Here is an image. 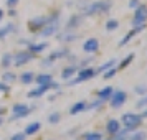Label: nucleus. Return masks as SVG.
Instances as JSON below:
<instances>
[{"mask_svg":"<svg viewBox=\"0 0 147 140\" xmlns=\"http://www.w3.org/2000/svg\"><path fill=\"white\" fill-rule=\"evenodd\" d=\"M140 30H144V25H140V27H136L134 30H131V31H129V33H127L126 36H124V38H122V40L119 41V46H124V45H126L127 41L131 40V38H132L134 35H137V33H139Z\"/></svg>","mask_w":147,"mask_h":140,"instance_id":"nucleus-12","label":"nucleus"},{"mask_svg":"<svg viewBox=\"0 0 147 140\" xmlns=\"http://www.w3.org/2000/svg\"><path fill=\"white\" fill-rule=\"evenodd\" d=\"M111 8V2L107 0H101V2H94V3H89L86 8H84V15H93V13H102V12H107Z\"/></svg>","mask_w":147,"mask_h":140,"instance_id":"nucleus-2","label":"nucleus"},{"mask_svg":"<svg viewBox=\"0 0 147 140\" xmlns=\"http://www.w3.org/2000/svg\"><path fill=\"white\" fill-rule=\"evenodd\" d=\"M55 87H58V84L53 82V81L48 82V84H40L38 89H35V91H32V92H28V97H40L41 94H45L48 89H55Z\"/></svg>","mask_w":147,"mask_h":140,"instance_id":"nucleus-8","label":"nucleus"},{"mask_svg":"<svg viewBox=\"0 0 147 140\" xmlns=\"http://www.w3.org/2000/svg\"><path fill=\"white\" fill-rule=\"evenodd\" d=\"M2 114H3V109H0V115H2Z\"/></svg>","mask_w":147,"mask_h":140,"instance_id":"nucleus-41","label":"nucleus"},{"mask_svg":"<svg viewBox=\"0 0 147 140\" xmlns=\"http://www.w3.org/2000/svg\"><path fill=\"white\" fill-rule=\"evenodd\" d=\"M127 140H146V132H136L134 135L127 137Z\"/></svg>","mask_w":147,"mask_h":140,"instance_id":"nucleus-26","label":"nucleus"},{"mask_svg":"<svg viewBox=\"0 0 147 140\" xmlns=\"http://www.w3.org/2000/svg\"><path fill=\"white\" fill-rule=\"evenodd\" d=\"M129 7H131V8H137V7H139V0H131Z\"/></svg>","mask_w":147,"mask_h":140,"instance_id":"nucleus-37","label":"nucleus"},{"mask_svg":"<svg viewBox=\"0 0 147 140\" xmlns=\"http://www.w3.org/2000/svg\"><path fill=\"white\" fill-rule=\"evenodd\" d=\"M47 48V43H32V45H28V51L30 53H40Z\"/></svg>","mask_w":147,"mask_h":140,"instance_id":"nucleus-16","label":"nucleus"},{"mask_svg":"<svg viewBox=\"0 0 147 140\" xmlns=\"http://www.w3.org/2000/svg\"><path fill=\"white\" fill-rule=\"evenodd\" d=\"M98 48H99V41L96 40V38H89V40H86V43L83 45V50H84L86 53H94V51H98Z\"/></svg>","mask_w":147,"mask_h":140,"instance_id":"nucleus-11","label":"nucleus"},{"mask_svg":"<svg viewBox=\"0 0 147 140\" xmlns=\"http://www.w3.org/2000/svg\"><path fill=\"white\" fill-rule=\"evenodd\" d=\"M32 60H33V54L30 51H18L15 56H12V63L15 66H23V64L30 63Z\"/></svg>","mask_w":147,"mask_h":140,"instance_id":"nucleus-5","label":"nucleus"},{"mask_svg":"<svg viewBox=\"0 0 147 140\" xmlns=\"http://www.w3.org/2000/svg\"><path fill=\"white\" fill-rule=\"evenodd\" d=\"M76 73V69H74V66H69V68H66L63 73H61V76H63V79H69L73 74Z\"/></svg>","mask_w":147,"mask_h":140,"instance_id":"nucleus-21","label":"nucleus"},{"mask_svg":"<svg viewBox=\"0 0 147 140\" xmlns=\"http://www.w3.org/2000/svg\"><path fill=\"white\" fill-rule=\"evenodd\" d=\"M117 27H119V23H117L116 20H107V23H106V28L109 30V31H114V30H116Z\"/></svg>","mask_w":147,"mask_h":140,"instance_id":"nucleus-28","label":"nucleus"},{"mask_svg":"<svg viewBox=\"0 0 147 140\" xmlns=\"http://www.w3.org/2000/svg\"><path fill=\"white\" fill-rule=\"evenodd\" d=\"M122 125L126 127V130H134V129H137V127L142 124V115L139 114H132V112H127L122 115Z\"/></svg>","mask_w":147,"mask_h":140,"instance_id":"nucleus-1","label":"nucleus"},{"mask_svg":"<svg viewBox=\"0 0 147 140\" xmlns=\"http://www.w3.org/2000/svg\"><path fill=\"white\" fill-rule=\"evenodd\" d=\"M25 139H27V137H25V133H15L10 140H25Z\"/></svg>","mask_w":147,"mask_h":140,"instance_id":"nucleus-34","label":"nucleus"},{"mask_svg":"<svg viewBox=\"0 0 147 140\" xmlns=\"http://www.w3.org/2000/svg\"><path fill=\"white\" fill-rule=\"evenodd\" d=\"M94 76H96V71H94V69H91V68H86V69H81L80 73H78V79L74 81L73 84H76V82H80V81L91 79V78H94Z\"/></svg>","mask_w":147,"mask_h":140,"instance_id":"nucleus-10","label":"nucleus"},{"mask_svg":"<svg viewBox=\"0 0 147 140\" xmlns=\"http://www.w3.org/2000/svg\"><path fill=\"white\" fill-rule=\"evenodd\" d=\"M12 64V54H3V58H2V66L3 68H8Z\"/></svg>","mask_w":147,"mask_h":140,"instance_id":"nucleus-25","label":"nucleus"},{"mask_svg":"<svg viewBox=\"0 0 147 140\" xmlns=\"http://www.w3.org/2000/svg\"><path fill=\"white\" fill-rule=\"evenodd\" d=\"M146 21H147V7L146 5H139V7L136 8L132 25L134 27H140V25H146Z\"/></svg>","mask_w":147,"mask_h":140,"instance_id":"nucleus-3","label":"nucleus"},{"mask_svg":"<svg viewBox=\"0 0 147 140\" xmlns=\"http://www.w3.org/2000/svg\"><path fill=\"white\" fill-rule=\"evenodd\" d=\"M17 3H18V0H7V5H8L10 8H13Z\"/></svg>","mask_w":147,"mask_h":140,"instance_id":"nucleus-38","label":"nucleus"},{"mask_svg":"<svg viewBox=\"0 0 147 140\" xmlns=\"http://www.w3.org/2000/svg\"><path fill=\"white\" fill-rule=\"evenodd\" d=\"M65 54H68L66 50H60V51H55V53L50 54V60H48L47 63H45V64H48V63H51V61H55V60H58L60 56H65Z\"/></svg>","mask_w":147,"mask_h":140,"instance_id":"nucleus-19","label":"nucleus"},{"mask_svg":"<svg viewBox=\"0 0 147 140\" xmlns=\"http://www.w3.org/2000/svg\"><path fill=\"white\" fill-rule=\"evenodd\" d=\"M35 81L38 84H48V82H51V76L50 74H40V76L35 78Z\"/></svg>","mask_w":147,"mask_h":140,"instance_id":"nucleus-20","label":"nucleus"},{"mask_svg":"<svg viewBox=\"0 0 147 140\" xmlns=\"http://www.w3.org/2000/svg\"><path fill=\"white\" fill-rule=\"evenodd\" d=\"M132 58H134V54H129V56H127L126 60H124V61H122V63H121V68H126L127 64H129V63L132 61Z\"/></svg>","mask_w":147,"mask_h":140,"instance_id":"nucleus-32","label":"nucleus"},{"mask_svg":"<svg viewBox=\"0 0 147 140\" xmlns=\"http://www.w3.org/2000/svg\"><path fill=\"white\" fill-rule=\"evenodd\" d=\"M13 28L15 27L12 25V23H10V25H7L5 28H0V40H2V38H5V36L10 33V30H13Z\"/></svg>","mask_w":147,"mask_h":140,"instance_id":"nucleus-23","label":"nucleus"},{"mask_svg":"<svg viewBox=\"0 0 147 140\" xmlns=\"http://www.w3.org/2000/svg\"><path fill=\"white\" fill-rule=\"evenodd\" d=\"M84 140H102V135H101V133L91 132V133H86V135H84Z\"/></svg>","mask_w":147,"mask_h":140,"instance_id":"nucleus-27","label":"nucleus"},{"mask_svg":"<svg viewBox=\"0 0 147 140\" xmlns=\"http://www.w3.org/2000/svg\"><path fill=\"white\" fill-rule=\"evenodd\" d=\"M83 111H86V102L80 100V102H76V104L69 109V114H71V115H74V114H80V112H83Z\"/></svg>","mask_w":147,"mask_h":140,"instance_id":"nucleus-15","label":"nucleus"},{"mask_svg":"<svg viewBox=\"0 0 147 140\" xmlns=\"http://www.w3.org/2000/svg\"><path fill=\"white\" fill-rule=\"evenodd\" d=\"M116 71H117V69H114V68H111V69H109L107 73H104V78H106V79H109V78H113L114 74H116Z\"/></svg>","mask_w":147,"mask_h":140,"instance_id":"nucleus-33","label":"nucleus"},{"mask_svg":"<svg viewBox=\"0 0 147 140\" xmlns=\"http://www.w3.org/2000/svg\"><path fill=\"white\" fill-rule=\"evenodd\" d=\"M142 117H147V111H144V114H142Z\"/></svg>","mask_w":147,"mask_h":140,"instance_id":"nucleus-40","label":"nucleus"},{"mask_svg":"<svg viewBox=\"0 0 147 140\" xmlns=\"http://www.w3.org/2000/svg\"><path fill=\"white\" fill-rule=\"evenodd\" d=\"M48 23L47 18H41V17H36V18H33L32 21H28V28L32 30V31H35V33H38L41 28L45 27Z\"/></svg>","mask_w":147,"mask_h":140,"instance_id":"nucleus-9","label":"nucleus"},{"mask_svg":"<svg viewBox=\"0 0 147 140\" xmlns=\"http://www.w3.org/2000/svg\"><path fill=\"white\" fill-rule=\"evenodd\" d=\"M8 91V86L5 82H0V92H7Z\"/></svg>","mask_w":147,"mask_h":140,"instance_id":"nucleus-36","label":"nucleus"},{"mask_svg":"<svg viewBox=\"0 0 147 140\" xmlns=\"http://www.w3.org/2000/svg\"><path fill=\"white\" fill-rule=\"evenodd\" d=\"M114 64H116V60H111V61H107V63H104L102 66H99L98 69H94V71H96V74H99V73H102V71H106V69H111Z\"/></svg>","mask_w":147,"mask_h":140,"instance_id":"nucleus-18","label":"nucleus"},{"mask_svg":"<svg viewBox=\"0 0 147 140\" xmlns=\"http://www.w3.org/2000/svg\"><path fill=\"white\" fill-rule=\"evenodd\" d=\"M60 38L61 40H76V35H69L68 33V35H61Z\"/></svg>","mask_w":147,"mask_h":140,"instance_id":"nucleus-35","label":"nucleus"},{"mask_svg":"<svg viewBox=\"0 0 147 140\" xmlns=\"http://www.w3.org/2000/svg\"><path fill=\"white\" fill-rule=\"evenodd\" d=\"M15 79H17V76L12 74V73H5L3 74V82H12V81H15Z\"/></svg>","mask_w":147,"mask_h":140,"instance_id":"nucleus-30","label":"nucleus"},{"mask_svg":"<svg viewBox=\"0 0 147 140\" xmlns=\"http://www.w3.org/2000/svg\"><path fill=\"white\" fill-rule=\"evenodd\" d=\"M2 18H3V10L0 8V20H2Z\"/></svg>","mask_w":147,"mask_h":140,"instance_id":"nucleus-39","label":"nucleus"},{"mask_svg":"<svg viewBox=\"0 0 147 140\" xmlns=\"http://www.w3.org/2000/svg\"><path fill=\"white\" fill-rule=\"evenodd\" d=\"M56 30H58V17H53V18H48V23L41 28L38 33L41 36H51V35H55Z\"/></svg>","mask_w":147,"mask_h":140,"instance_id":"nucleus-4","label":"nucleus"},{"mask_svg":"<svg viewBox=\"0 0 147 140\" xmlns=\"http://www.w3.org/2000/svg\"><path fill=\"white\" fill-rule=\"evenodd\" d=\"M119 129H121V124L117 122V120H114V119L109 120V122H107V125H106V130L109 133H114V135L119 132Z\"/></svg>","mask_w":147,"mask_h":140,"instance_id":"nucleus-14","label":"nucleus"},{"mask_svg":"<svg viewBox=\"0 0 147 140\" xmlns=\"http://www.w3.org/2000/svg\"><path fill=\"white\" fill-rule=\"evenodd\" d=\"M33 79H35L33 73H23L22 74V82H23V84H30Z\"/></svg>","mask_w":147,"mask_h":140,"instance_id":"nucleus-22","label":"nucleus"},{"mask_svg":"<svg viewBox=\"0 0 147 140\" xmlns=\"http://www.w3.org/2000/svg\"><path fill=\"white\" fill-rule=\"evenodd\" d=\"M41 124L40 122H33V124H30V125L25 129V135H33V133H36L38 130H40Z\"/></svg>","mask_w":147,"mask_h":140,"instance_id":"nucleus-17","label":"nucleus"},{"mask_svg":"<svg viewBox=\"0 0 147 140\" xmlns=\"http://www.w3.org/2000/svg\"><path fill=\"white\" fill-rule=\"evenodd\" d=\"M113 87L111 86H107L104 87V89H101L99 92H98V97H99L101 100H107V99H111V96H113Z\"/></svg>","mask_w":147,"mask_h":140,"instance_id":"nucleus-13","label":"nucleus"},{"mask_svg":"<svg viewBox=\"0 0 147 140\" xmlns=\"http://www.w3.org/2000/svg\"><path fill=\"white\" fill-rule=\"evenodd\" d=\"M60 117L61 115L58 112H53L50 117H48V120H50V124H56V122H60Z\"/></svg>","mask_w":147,"mask_h":140,"instance_id":"nucleus-29","label":"nucleus"},{"mask_svg":"<svg viewBox=\"0 0 147 140\" xmlns=\"http://www.w3.org/2000/svg\"><path fill=\"white\" fill-rule=\"evenodd\" d=\"M80 23H81V17H73V18H71V20L68 21V28H69V30H71V28L78 27V25H80Z\"/></svg>","mask_w":147,"mask_h":140,"instance_id":"nucleus-24","label":"nucleus"},{"mask_svg":"<svg viewBox=\"0 0 147 140\" xmlns=\"http://www.w3.org/2000/svg\"><path fill=\"white\" fill-rule=\"evenodd\" d=\"M30 112H32V109H30L28 106H25V104H15V106H13V115H12V120L27 117Z\"/></svg>","mask_w":147,"mask_h":140,"instance_id":"nucleus-6","label":"nucleus"},{"mask_svg":"<svg viewBox=\"0 0 147 140\" xmlns=\"http://www.w3.org/2000/svg\"><path fill=\"white\" fill-rule=\"evenodd\" d=\"M127 99V94L124 92V91H117V92H113V96H111V99H109V102H111V106L113 107H121L124 102H126Z\"/></svg>","mask_w":147,"mask_h":140,"instance_id":"nucleus-7","label":"nucleus"},{"mask_svg":"<svg viewBox=\"0 0 147 140\" xmlns=\"http://www.w3.org/2000/svg\"><path fill=\"white\" fill-rule=\"evenodd\" d=\"M137 94H147V86H136V89H134Z\"/></svg>","mask_w":147,"mask_h":140,"instance_id":"nucleus-31","label":"nucleus"},{"mask_svg":"<svg viewBox=\"0 0 147 140\" xmlns=\"http://www.w3.org/2000/svg\"><path fill=\"white\" fill-rule=\"evenodd\" d=\"M0 125H2V119H0Z\"/></svg>","mask_w":147,"mask_h":140,"instance_id":"nucleus-42","label":"nucleus"}]
</instances>
